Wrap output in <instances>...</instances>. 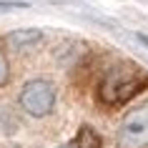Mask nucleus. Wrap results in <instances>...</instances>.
I'll return each instance as SVG.
<instances>
[{
  "label": "nucleus",
  "instance_id": "obj_6",
  "mask_svg": "<svg viewBox=\"0 0 148 148\" xmlns=\"http://www.w3.org/2000/svg\"><path fill=\"white\" fill-rule=\"evenodd\" d=\"M10 78V65H8V58H5V53L0 50V86H5Z\"/></svg>",
  "mask_w": 148,
  "mask_h": 148
},
{
  "label": "nucleus",
  "instance_id": "obj_5",
  "mask_svg": "<svg viewBox=\"0 0 148 148\" xmlns=\"http://www.w3.org/2000/svg\"><path fill=\"white\" fill-rule=\"evenodd\" d=\"M101 136L90 128V125H80L78 136H75V146L78 148H101Z\"/></svg>",
  "mask_w": 148,
  "mask_h": 148
},
{
  "label": "nucleus",
  "instance_id": "obj_1",
  "mask_svg": "<svg viewBox=\"0 0 148 148\" xmlns=\"http://www.w3.org/2000/svg\"><path fill=\"white\" fill-rule=\"evenodd\" d=\"M143 88H148V75L133 73V68H121L110 70L106 80L101 83V101L103 103H123L128 98H133L136 93H140Z\"/></svg>",
  "mask_w": 148,
  "mask_h": 148
},
{
  "label": "nucleus",
  "instance_id": "obj_8",
  "mask_svg": "<svg viewBox=\"0 0 148 148\" xmlns=\"http://www.w3.org/2000/svg\"><path fill=\"white\" fill-rule=\"evenodd\" d=\"M63 148H78V146H63Z\"/></svg>",
  "mask_w": 148,
  "mask_h": 148
},
{
  "label": "nucleus",
  "instance_id": "obj_4",
  "mask_svg": "<svg viewBox=\"0 0 148 148\" xmlns=\"http://www.w3.org/2000/svg\"><path fill=\"white\" fill-rule=\"evenodd\" d=\"M8 45L13 50H28V48H35L43 43V30L38 28H23V30H13L8 33Z\"/></svg>",
  "mask_w": 148,
  "mask_h": 148
},
{
  "label": "nucleus",
  "instance_id": "obj_3",
  "mask_svg": "<svg viewBox=\"0 0 148 148\" xmlns=\"http://www.w3.org/2000/svg\"><path fill=\"white\" fill-rule=\"evenodd\" d=\"M118 143L123 148H148V103L136 106L123 116Z\"/></svg>",
  "mask_w": 148,
  "mask_h": 148
},
{
  "label": "nucleus",
  "instance_id": "obj_7",
  "mask_svg": "<svg viewBox=\"0 0 148 148\" xmlns=\"http://www.w3.org/2000/svg\"><path fill=\"white\" fill-rule=\"evenodd\" d=\"M136 38H138L140 45H146V48H148V35H146V33H136Z\"/></svg>",
  "mask_w": 148,
  "mask_h": 148
},
{
  "label": "nucleus",
  "instance_id": "obj_2",
  "mask_svg": "<svg viewBox=\"0 0 148 148\" xmlns=\"http://www.w3.org/2000/svg\"><path fill=\"white\" fill-rule=\"evenodd\" d=\"M20 106L28 116L33 118H45L50 110L55 108V88L50 80L35 78L30 83H25L20 90Z\"/></svg>",
  "mask_w": 148,
  "mask_h": 148
}]
</instances>
